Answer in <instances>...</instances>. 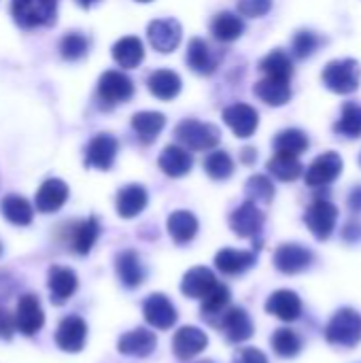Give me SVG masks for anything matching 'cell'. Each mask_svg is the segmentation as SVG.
I'll return each instance as SVG.
<instances>
[{
    "mask_svg": "<svg viewBox=\"0 0 361 363\" xmlns=\"http://www.w3.org/2000/svg\"><path fill=\"white\" fill-rule=\"evenodd\" d=\"M326 340L332 347L353 349L361 342V315L355 308H340L326 328Z\"/></svg>",
    "mask_w": 361,
    "mask_h": 363,
    "instance_id": "1",
    "label": "cell"
},
{
    "mask_svg": "<svg viewBox=\"0 0 361 363\" xmlns=\"http://www.w3.org/2000/svg\"><path fill=\"white\" fill-rule=\"evenodd\" d=\"M323 85L340 96L357 91L361 83V66L357 60L345 57V60H334L323 68Z\"/></svg>",
    "mask_w": 361,
    "mask_h": 363,
    "instance_id": "2",
    "label": "cell"
},
{
    "mask_svg": "<svg viewBox=\"0 0 361 363\" xmlns=\"http://www.w3.org/2000/svg\"><path fill=\"white\" fill-rule=\"evenodd\" d=\"M55 9H57V0H13L11 2L15 23L26 30L53 23Z\"/></svg>",
    "mask_w": 361,
    "mask_h": 363,
    "instance_id": "3",
    "label": "cell"
},
{
    "mask_svg": "<svg viewBox=\"0 0 361 363\" xmlns=\"http://www.w3.org/2000/svg\"><path fill=\"white\" fill-rule=\"evenodd\" d=\"M174 136L181 145H185L191 151H206L219 145V130L213 123H202L196 119H185L177 125Z\"/></svg>",
    "mask_w": 361,
    "mask_h": 363,
    "instance_id": "4",
    "label": "cell"
},
{
    "mask_svg": "<svg viewBox=\"0 0 361 363\" xmlns=\"http://www.w3.org/2000/svg\"><path fill=\"white\" fill-rule=\"evenodd\" d=\"M338 221V208L330 200H315L304 215V223L309 225L311 234L317 240H328L336 228Z\"/></svg>",
    "mask_w": 361,
    "mask_h": 363,
    "instance_id": "5",
    "label": "cell"
},
{
    "mask_svg": "<svg viewBox=\"0 0 361 363\" xmlns=\"http://www.w3.org/2000/svg\"><path fill=\"white\" fill-rule=\"evenodd\" d=\"M13 317H15V332H19L23 336H34L45 325L43 306H40L38 298L32 294H23L17 300V308H15Z\"/></svg>",
    "mask_w": 361,
    "mask_h": 363,
    "instance_id": "6",
    "label": "cell"
},
{
    "mask_svg": "<svg viewBox=\"0 0 361 363\" xmlns=\"http://www.w3.org/2000/svg\"><path fill=\"white\" fill-rule=\"evenodd\" d=\"M98 96L106 106L128 102L134 96V83L121 70H106L98 81Z\"/></svg>",
    "mask_w": 361,
    "mask_h": 363,
    "instance_id": "7",
    "label": "cell"
},
{
    "mask_svg": "<svg viewBox=\"0 0 361 363\" xmlns=\"http://www.w3.org/2000/svg\"><path fill=\"white\" fill-rule=\"evenodd\" d=\"M274 268L283 274H300L311 268L313 264V251L306 249L304 245L296 242H285L274 251Z\"/></svg>",
    "mask_w": 361,
    "mask_h": 363,
    "instance_id": "8",
    "label": "cell"
},
{
    "mask_svg": "<svg viewBox=\"0 0 361 363\" xmlns=\"http://www.w3.org/2000/svg\"><path fill=\"white\" fill-rule=\"evenodd\" d=\"M264 221L266 217L260 206L249 200L230 215V228L240 238H257L264 230Z\"/></svg>",
    "mask_w": 361,
    "mask_h": 363,
    "instance_id": "9",
    "label": "cell"
},
{
    "mask_svg": "<svg viewBox=\"0 0 361 363\" xmlns=\"http://www.w3.org/2000/svg\"><path fill=\"white\" fill-rule=\"evenodd\" d=\"M181 23L172 17L168 19H155L149 23L147 28V36H149V43L155 51L160 53H170L179 47L181 43Z\"/></svg>",
    "mask_w": 361,
    "mask_h": 363,
    "instance_id": "10",
    "label": "cell"
},
{
    "mask_svg": "<svg viewBox=\"0 0 361 363\" xmlns=\"http://www.w3.org/2000/svg\"><path fill=\"white\" fill-rule=\"evenodd\" d=\"M343 172V157L334 151L319 155L306 170V185L309 187H326L334 183Z\"/></svg>",
    "mask_w": 361,
    "mask_h": 363,
    "instance_id": "11",
    "label": "cell"
},
{
    "mask_svg": "<svg viewBox=\"0 0 361 363\" xmlns=\"http://www.w3.org/2000/svg\"><path fill=\"white\" fill-rule=\"evenodd\" d=\"M143 315L155 330H170L177 323V308L164 294H151L143 304Z\"/></svg>",
    "mask_w": 361,
    "mask_h": 363,
    "instance_id": "12",
    "label": "cell"
},
{
    "mask_svg": "<svg viewBox=\"0 0 361 363\" xmlns=\"http://www.w3.org/2000/svg\"><path fill=\"white\" fill-rule=\"evenodd\" d=\"M85 338H87V325L81 317L70 315L60 321L55 332V345L64 353H79L85 347Z\"/></svg>",
    "mask_w": 361,
    "mask_h": 363,
    "instance_id": "13",
    "label": "cell"
},
{
    "mask_svg": "<svg viewBox=\"0 0 361 363\" xmlns=\"http://www.w3.org/2000/svg\"><path fill=\"white\" fill-rule=\"evenodd\" d=\"M117 138L111 134H96L85 149V164L98 170H109L117 157Z\"/></svg>",
    "mask_w": 361,
    "mask_h": 363,
    "instance_id": "14",
    "label": "cell"
},
{
    "mask_svg": "<svg viewBox=\"0 0 361 363\" xmlns=\"http://www.w3.org/2000/svg\"><path fill=\"white\" fill-rule=\"evenodd\" d=\"M206 345H209V336L200 328H194V325L181 328L172 338V351H174L177 359H181V362L194 359L196 355H200L206 349Z\"/></svg>",
    "mask_w": 361,
    "mask_h": 363,
    "instance_id": "15",
    "label": "cell"
},
{
    "mask_svg": "<svg viewBox=\"0 0 361 363\" xmlns=\"http://www.w3.org/2000/svg\"><path fill=\"white\" fill-rule=\"evenodd\" d=\"M223 121L238 138H249L257 130L260 115L253 106L238 102V104H232L223 111Z\"/></svg>",
    "mask_w": 361,
    "mask_h": 363,
    "instance_id": "16",
    "label": "cell"
},
{
    "mask_svg": "<svg viewBox=\"0 0 361 363\" xmlns=\"http://www.w3.org/2000/svg\"><path fill=\"white\" fill-rule=\"evenodd\" d=\"M266 313L285 323L298 321L302 315V300L291 289H279L266 300Z\"/></svg>",
    "mask_w": 361,
    "mask_h": 363,
    "instance_id": "17",
    "label": "cell"
},
{
    "mask_svg": "<svg viewBox=\"0 0 361 363\" xmlns=\"http://www.w3.org/2000/svg\"><path fill=\"white\" fill-rule=\"evenodd\" d=\"M217 328L226 334V338L230 342H236V345H240L253 336V321L247 315V311H243V308H228L223 313V317L219 319Z\"/></svg>",
    "mask_w": 361,
    "mask_h": 363,
    "instance_id": "18",
    "label": "cell"
},
{
    "mask_svg": "<svg viewBox=\"0 0 361 363\" xmlns=\"http://www.w3.org/2000/svg\"><path fill=\"white\" fill-rule=\"evenodd\" d=\"M47 285H49V294H51V302L62 306L79 287L77 274L70 268L64 266H51L49 274H47Z\"/></svg>",
    "mask_w": 361,
    "mask_h": 363,
    "instance_id": "19",
    "label": "cell"
},
{
    "mask_svg": "<svg viewBox=\"0 0 361 363\" xmlns=\"http://www.w3.org/2000/svg\"><path fill=\"white\" fill-rule=\"evenodd\" d=\"M155 347H157L155 334L145 328H136L123 334L117 342V351L128 357H147L155 351Z\"/></svg>",
    "mask_w": 361,
    "mask_h": 363,
    "instance_id": "20",
    "label": "cell"
},
{
    "mask_svg": "<svg viewBox=\"0 0 361 363\" xmlns=\"http://www.w3.org/2000/svg\"><path fill=\"white\" fill-rule=\"evenodd\" d=\"M68 200V185L60 179H47L36 191V211L40 213H55Z\"/></svg>",
    "mask_w": 361,
    "mask_h": 363,
    "instance_id": "21",
    "label": "cell"
},
{
    "mask_svg": "<svg viewBox=\"0 0 361 363\" xmlns=\"http://www.w3.org/2000/svg\"><path fill=\"white\" fill-rule=\"evenodd\" d=\"M257 262V255L253 251H238V249H221L215 255V268L228 277L243 274L251 270Z\"/></svg>",
    "mask_w": 361,
    "mask_h": 363,
    "instance_id": "22",
    "label": "cell"
},
{
    "mask_svg": "<svg viewBox=\"0 0 361 363\" xmlns=\"http://www.w3.org/2000/svg\"><path fill=\"white\" fill-rule=\"evenodd\" d=\"M160 168L166 177H172V179H179V177H185L191 166H194V157L191 153L185 149V147H179V145H168L162 155H160Z\"/></svg>",
    "mask_w": 361,
    "mask_h": 363,
    "instance_id": "23",
    "label": "cell"
},
{
    "mask_svg": "<svg viewBox=\"0 0 361 363\" xmlns=\"http://www.w3.org/2000/svg\"><path fill=\"white\" fill-rule=\"evenodd\" d=\"M215 285H217L215 274L209 268H204V266H196L189 272H185L183 281H181V291L187 298L202 300V298H206L213 291Z\"/></svg>",
    "mask_w": 361,
    "mask_h": 363,
    "instance_id": "24",
    "label": "cell"
},
{
    "mask_svg": "<svg viewBox=\"0 0 361 363\" xmlns=\"http://www.w3.org/2000/svg\"><path fill=\"white\" fill-rule=\"evenodd\" d=\"M147 202H149V196L143 185H136V183L126 185L117 194V215L123 219H134L136 215L145 211Z\"/></svg>",
    "mask_w": 361,
    "mask_h": 363,
    "instance_id": "25",
    "label": "cell"
},
{
    "mask_svg": "<svg viewBox=\"0 0 361 363\" xmlns=\"http://www.w3.org/2000/svg\"><path fill=\"white\" fill-rule=\"evenodd\" d=\"M187 64L198 74H213L219 64V57L204 38H191L187 47Z\"/></svg>",
    "mask_w": 361,
    "mask_h": 363,
    "instance_id": "26",
    "label": "cell"
},
{
    "mask_svg": "<svg viewBox=\"0 0 361 363\" xmlns=\"http://www.w3.org/2000/svg\"><path fill=\"white\" fill-rule=\"evenodd\" d=\"M0 211H2V217H4L9 223L19 225V228L30 225L32 219H34V208H32V204H30L26 198L17 196V194L4 196L2 202H0Z\"/></svg>",
    "mask_w": 361,
    "mask_h": 363,
    "instance_id": "27",
    "label": "cell"
},
{
    "mask_svg": "<svg viewBox=\"0 0 361 363\" xmlns=\"http://www.w3.org/2000/svg\"><path fill=\"white\" fill-rule=\"evenodd\" d=\"M168 234L177 245H187L198 234V219L189 211H174L168 217Z\"/></svg>",
    "mask_w": 361,
    "mask_h": 363,
    "instance_id": "28",
    "label": "cell"
},
{
    "mask_svg": "<svg viewBox=\"0 0 361 363\" xmlns=\"http://www.w3.org/2000/svg\"><path fill=\"white\" fill-rule=\"evenodd\" d=\"M253 91L262 102H266L270 106H283L291 98L289 81H281V79H272V77H266V79L257 81Z\"/></svg>",
    "mask_w": 361,
    "mask_h": 363,
    "instance_id": "29",
    "label": "cell"
},
{
    "mask_svg": "<svg viewBox=\"0 0 361 363\" xmlns=\"http://www.w3.org/2000/svg\"><path fill=\"white\" fill-rule=\"evenodd\" d=\"M115 268H117L119 281H121L128 289H134V287H138V285L145 281V270H143L140 257H138L134 251H123V253H119L117 259H115Z\"/></svg>",
    "mask_w": 361,
    "mask_h": 363,
    "instance_id": "30",
    "label": "cell"
},
{
    "mask_svg": "<svg viewBox=\"0 0 361 363\" xmlns=\"http://www.w3.org/2000/svg\"><path fill=\"white\" fill-rule=\"evenodd\" d=\"M113 60L121 68H136L145 60V47L138 36H123L113 45Z\"/></svg>",
    "mask_w": 361,
    "mask_h": 363,
    "instance_id": "31",
    "label": "cell"
},
{
    "mask_svg": "<svg viewBox=\"0 0 361 363\" xmlns=\"http://www.w3.org/2000/svg\"><path fill=\"white\" fill-rule=\"evenodd\" d=\"M164 125H166V117L157 111H140L132 117V130L145 145L153 143L157 134L164 130Z\"/></svg>",
    "mask_w": 361,
    "mask_h": 363,
    "instance_id": "32",
    "label": "cell"
},
{
    "mask_svg": "<svg viewBox=\"0 0 361 363\" xmlns=\"http://www.w3.org/2000/svg\"><path fill=\"white\" fill-rule=\"evenodd\" d=\"M230 300H232L230 289L226 285L217 283L213 287V291L206 298H202V317H204V321H209L211 325H217L219 319L223 317V313L230 308Z\"/></svg>",
    "mask_w": 361,
    "mask_h": 363,
    "instance_id": "33",
    "label": "cell"
},
{
    "mask_svg": "<svg viewBox=\"0 0 361 363\" xmlns=\"http://www.w3.org/2000/svg\"><path fill=\"white\" fill-rule=\"evenodd\" d=\"M149 91L160 100H172L181 91V77L172 70H155L147 79Z\"/></svg>",
    "mask_w": 361,
    "mask_h": 363,
    "instance_id": "34",
    "label": "cell"
},
{
    "mask_svg": "<svg viewBox=\"0 0 361 363\" xmlns=\"http://www.w3.org/2000/svg\"><path fill=\"white\" fill-rule=\"evenodd\" d=\"M211 32H213V36L217 40L232 43V40H236L245 32V21L236 13L223 11V13H217L215 15V19L211 23Z\"/></svg>",
    "mask_w": 361,
    "mask_h": 363,
    "instance_id": "35",
    "label": "cell"
},
{
    "mask_svg": "<svg viewBox=\"0 0 361 363\" xmlns=\"http://www.w3.org/2000/svg\"><path fill=\"white\" fill-rule=\"evenodd\" d=\"M260 70L266 74V77H272V79H281V81H289L291 74H294V64L289 60V55L281 49H274L270 51L262 62H260Z\"/></svg>",
    "mask_w": 361,
    "mask_h": 363,
    "instance_id": "36",
    "label": "cell"
},
{
    "mask_svg": "<svg viewBox=\"0 0 361 363\" xmlns=\"http://www.w3.org/2000/svg\"><path fill=\"white\" fill-rule=\"evenodd\" d=\"M98 236H100V223H98L96 217H89V219L81 221L74 228V234H72V249H74V253L87 255L94 249Z\"/></svg>",
    "mask_w": 361,
    "mask_h": 363,
    "instance_id": "37",
    "label": "cell"
},
{
    "mask_svg": "<svg viewBox=\"0 0 361 363\" xmlns=\"http://www.w3.org/2000/svg\"><path fill=\"white\" fill-rule=\"evenodd\" d=\"M302 164L296 155H285V153H277L270 162H268V172L285 183H291L296 179H300L302 174Z\"/></svg>",
    "mask_w": 361,
    "mask_h": 363,
    "instance_id": "38",
    "label": "cell"
},
{
    "mask_svg": "<svg viewBox=\"0 0 361 363\" xmlns=\"http://www.w3.org/2000/svg\"><path fill=\"white\" fill-rule=\"evenodd\" d=\"M270 345H272L274 353H277L279 357H283V359H291V357L300 355V351H302V347H304L302 338H300L294 330H289V328L277 330V332L272 334V338H270Z\"/></svg>",
    "mask_w": 361,
    "mask_h": 363,
    "instance_id": "39",
    "label": "cell"
},
{
    "mask_svg": "<svg viewBox=\"0 0 361 363\" xmlns=\"http://www.w3.org/2000/svg\"><path fill=\"white\" fill-rule=\"evenodd\" d=\"M309 149V136L302 130L289 128L277 134L274 138V151L277 153H285V155H300Z\"/></svg>",
    "mask_w": 361,
    "mask_h": 363,
    "instance_id": "40",
    "label": "cell"
},
{
    "mask_svg": "<svg viewBox=\"0 0 361 363\" xmlns=\"http://www.w3.org/2000/svg\"><path fill=\"white\" fill-rule=\"evenodd\" d=\"M334 130L347 138H360L361 136V104L355 102H347L343 106V115L338 119V123L334 125Z\"/></svg>",
    "mask_w": 361,
    "mask_h": 363,
    "instance_id": "41",
    "label": "cell"
},
{
    "mask_svg": "<svg viewBox=\"0 0 361 363\" xmlns=\"http://www.w3.org/2000/svg\"><path fill=\"white\" fill-rule=\"evenodd\" d=\"M245 194H247L249 202H253V204H270L274 198V185L268 177L253 174L245 185Z\"/></svg>",
    "mask_w": 361,
    "mask_h": 363,
    "instance_id": "42",
    "label": "cell"
},
{
    "mask_svg": "<svg viewBox=\"0 0 361 363\" xmlns=\"http://www.w3.org/2000/svg\"><path fill=\"white\" fill-rule=\"evenodd\" d=\"M204 170L211 179L215 181H226L232 177L234 172V162L226 151H213L206 160H204Z\"/></svg>",
    "mask_w": 361,
    "mask_h": 363,
    "instance_id": "43",
    "label": "cell"
},
{
    "mask_svg": "<svg viewBox=\"0 0 361 363\" xmlns=\"http://www.w3.org/2000/svg\"><path fill=\"white\" fill-rule=\"evenodd\" d=\"M87 49H89V40L81 32H68L60 40V53H62L64 60H70V62L81 60L87 53Z\"/></svg>",
    "mask_w": 361,
    "mask_h": 363,
    "instance_id": "44",
    "label": "cell"
},
{
    "mask_svg": "<svg viewBox=\"0 0 361 363\" xmlns=\"http://www.w3.org/2000/svg\"><path fill=\"white\" fill-rule=\"evenodd\" d=\"M294 55L300 57V60H306L309 55H313L319 47V36L315 32H309V30H300L296 36H294Z\"/></svg>",
    "mask_w": 361,
    "mask_h": 363,
    "instance_id": "45",
    "label": "cell"
},
{
    "mask_svg": "<svg viewBox=\"0 0 361 363\" xmlns=\"http://www.w3.org/2000/svg\"><path fill=\"white\" fill-rule=\"evenodd\" d=\"M272 0H240L238 2V11L245 17H262L270 11Z\"/></svg>",
    "mask_w": 361,
    "mask_h": 363,
    "instance_id": "46",
    "label": "cell"
},
{
    "mask_svg": "<svg viewBox=\"0 0 361 363\" xmlns=\"http://www.w3.org/2000/svg\"><path fill=\"white\" fill-rule=\"evenodd\" d=\"M234 363H268V357L255 349V347H247V349H240L236 355H234Z\"/></svg>",
    "mask_w": 361,
    "mask_h": 363,
    "instance_id": "47",
    "label": "cell"
},
{
    "mask_svg": "<svg viewBox=\"0 0 361 363\" xmlns=\"http://www.w3.org/2000/svg\"><path fill=\"white\" fill-rule=\"evenodd\" d=\"M15 334V317L0 306V340H9Z\"/></svg>",
    "mask_w": 361,
    "mask_h": 363,
    "instance_id": "48",
    "label": "cell"
},
{
    "mask_svg": "<svg viewBox=\"0 0 361 363\" xmlns=\"http://www.w3.org/2000/svg\"><path fill=\"white\" fill-rule=\"evenodd\" d=\"M13 291H15V281L9 274L0 272V306H4V302L11 298Z\"/></svg>",
    "mask_w": 361,
    "mask_h": 363,
    "instance_id": "49",
    "label": "cell"
},
{
    "mask_svg": "<svg viewBox=\"0 0 361 363\" xmlns=\"http://www.w3.org/2000/svg\"><path fill=\"white\" fill-rule=\"evenodd\" d=\"M343 238H345L347 242H351V245L360 242L361 240V223L360 221H351V223H347V228H345V232H343Z\"/></svg>",
    "mask_w": 361,
    "mask_h": 363,
    "instance_id": "50",
    "label": "cell"
},
{
    "mask_svg": "<svg viewBox=\"0 0 361 363\" xmlns=\"http://www.w3.org/2000/svg\"><path fill=\"white\" fill-rule=\"evenodd\" d=\"M349 208L353 213H361V185H357L351 194H349Z\"/></svg>",
    "mask_w": 361,
    "mask_h": 363,
    "instance_id": "51",
    "label": "cell"
},
{
    "mask_svg": "<svg viewBox=\"0 0 361 363\" xmlns=\"http://www.w3.org/2000/svg\"><path fill=\"white\" fill-rule=\"evenodd\" d=\"M243 160H245V164H253L255 151H253V149H245V151H243Z\"/></svg>",
    "mask_w": 361,
    "mask_h": 363,
    "instance_id": "52",
    "label": "cell"
},
{
    "mask_svg": "<svg viewBox=\"0 0 361 363\" xmlns=\"http://www.w3.org/2000/svg\"><path fill=\"white\" fill-rule=\"evenodd\" d=\"M77 2H79V4H81L83 9H87V6H91L94 2H98V0H77Z\"/></svg>",
    "mask_w": 361,
    "mask_h": 363,
    "instance_id": "53",
    "label": "cell"
},
{
    "mask_svg": "<svg viewBox=\"0 0 361 363\" xmlns=\"http://www.w3.org/2000/svg\"><path fill=\"white\" fill-rule=\"evenodd\" d=\"M138 2H151V0H138Z\"/></svg>",
    "mask_w": 361,
    "mask_h": 363,
    "instance_id": "54",
    "label": "cell"
},
{
    "mask_svg": "<svg viewBox=\"0 0 361 363\" xmlns=\"http://www.w3.org/2000/svg\"><path fill=\"white\" fill-rule=\"evenodd\" d=\"M200 363H215V362H200Z\"/></svg>",
    "mask_w": 361,
    "mask_h": 363,
    "instance_id": "55",
    "label": "cell"
},
{
    "mask_svg": "<svg viewBox=\"0 0 361 363\" xmlns=\"http://www.w3.org/2000/svg\"><path fill=\"white\" fill-rule=\"evenodd\" d=\"M360 164H361V157H360Z\"/></svg>",
    "mask_w": 361,
    "mask_h": 363,
    "instance_id": "56",
    "label": "cell"
}]
</instances>
